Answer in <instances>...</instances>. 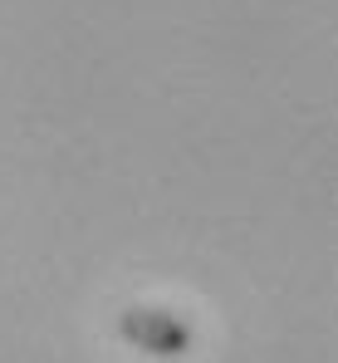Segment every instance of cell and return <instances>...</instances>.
Returning <instances> with one entry per match:
<instances>
[{
  "instance_id": "6da1fadb",
  "label": "cell",
  "mask_w": 338,
  "mask_h": 363,
  "mask_svg": "<svg viewBox=\"0 0 338 363\" xmlns=\"http://www.w3.org/2000/svg\"><path fill=\"white\" fill-rule=\"evenodd\" d=\"M118 329H123L128 344H137V349H147L157 359H176V354L191 349V329L167 309H128Z\"/></svg>"
}]
</instances>
